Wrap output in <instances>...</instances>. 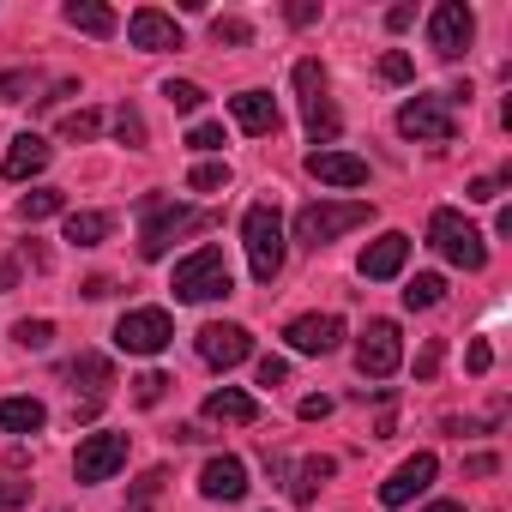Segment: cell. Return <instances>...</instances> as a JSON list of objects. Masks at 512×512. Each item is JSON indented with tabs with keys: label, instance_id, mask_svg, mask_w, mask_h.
<instances>
[{
	"label": "cell",
	"instance_id": "1",
	"mask_svg": "<svg viewBox=\"0 0 512 512\" xmlns=\"http://www.w3.org/2000/svg\"><path fill=\"white\" fill-rule=\"evenodd\" d=\"M241 241H247V266L260 284H272L284 272V217H278V199H260L247 205L241 217Z\"/></svg>",
	"mask_w": 512,
	"mask_h": 512
},
{
	"label": "cell",
	"instance_id": "2",
	"mask_svg": "<svg viewBox=\"0 0 512 512\" xmlns=\"http://www.w3.org/2000/svg\"><path fill=\"white\" fill-rule=\"evenodd\" d=\"M368 217H374V205H362V199H314V205L296 211V241L320 253V247H332L338 235L362 229Z\"/></svg>",
	"mask_w": 512,
	"mask_h": 512
},
{
	"label": "cell",
	"instance_id": "3",
	"mask_svg": "<svg viewBox=\"0 0 512 512\" xmlns=\"http://www.w3.org/2000/svg\"><path fill=\"white\" fill-rule=\"evenodd\" d=\"M139 211H145V229H139V253H145V260H163V253L175 247V235L205 229V217H199L193 205L163 199V193H145V199H139Z\"/></svg>",
	"mask_w": 512,
	"mask_h": 512
},
{
	"label": "cell",
	"instance_id": "4",
	"mask_svg": "<svg viewBox=\"0 0 512 512\" xmlns=\"http://www.w3.org/2000/svg\"><path fill=\"white\" fill-rule=\"evenodd\" d=\"M290 79H296V97H302V121H308V139L326 151L332 139H338V103H332V91H326V67L320 61H296L290 67Z\"/></svg>",
	"mask_w": 512,
	"mask_h": 512
},
{
	"label": "cell",
	"instance_id": "5",
	"mask_svg": "<svg viewBox=\"0 0 512 512\" xmlns=\"http://www.w3.org/2000/svg\"><path fill=\"white\" fill-rule=\"evenodd\" d=\"M175 302H217V296H229L235 290V278H229V260H223V247H199V253H187V260L175 266Z\"/></svg>",
	"mask_w": 512,
	"mask_h": 512
},
{
	"label": "cell",
	"instance_id": "6",
	"mask_svg": "<svg viewBox=\"0 0 512 512\" xmlns=\"http://www.w3.org/2000/svg\"><path fill=\"white\" fill-rule=\"evenodd\" d=\"M428 241L440 247V260H452L458 272H482L488 266V241L476 223H464L458 211H434L428 217Z\"/></svg>",
	"mask_w": 512,
	"mask_h": 512
},
{
	"label": "cell",
	"instance_id": "7",
	"mask_svg": "<svg viewBox=\"0 0 512 512\" xmlns=\"http://www.w3.org/2000/svg\"><path fill=\"white\" fill-rule=\"evenodd\" d=\"M398 133L404 139H428V145H452L458 139V115L446 97H410L398 109Z\"/></svg>",
	"mask_w": 512,
	"mask_h": 512
},
{
	"label": "cell",
	"instance_id": "8",
	"mask_svg": "<svg viewBox=\"0 0 512 512\" xmlns=\"http://www.w3.org/2000/svg\"><path fill=\"white\" fill-rule=\"evenodd\" d=\"M470 37H476V13L464 7V0H440V7L428 13V49L440 61H458L470 49Z\"/></svg>",
	"mask_w": 512,
	"mask_h": 512
},
{
	"label": "cell",
	"instance_id": "9",
	"mask_svg": "<svg viewBox=\"0 0 512 512\" xmlns=\"http://www.w3.org/2000/svg\"><path fill=\"white\" fill-rule=\"evenodd\" d=\"M169 338H175V326H169L163 308H133V314L115 320V344L127 356H157V350H169Z\"/></svg>",
	"mask_w": 512,
	"mask_h": 512
},
{
	"label": "cell",
	"instance_id": "10",
	"mask_svg": "<svg viewBox=\"0 0 512 512\" xmlns=\"http://www.w3.org/2000/svg\"><path fill=\"white\" fill-rule=\"evenodd\" d=\"M398 362H404L398 326H392V320H368V332L356 338V368H362V380H386V374H398Z\"/></svg>",
	"mask_w": 512,
	"mask_h": 512
},
{
	"label": "cell",
	"instance_id": "11",
	"mask_svg": "<svg viewBox=\"0 0 512 512\" xmlns=\"http://www.w3.org/2000/svg\"><path fill=\"white\" fill-rule=\"evenodd\" d=\"M121 464H127V434H91L73 452V476L79 482H109Z\"/></svg>",
	"mask_w": 512,
	"mask_h": 512
},
{
	"label": "cell",
	"instance_id": "12",
	"mask_svg": "<svg viewBox=\"0 0 512 512\" xmlns=\"http://www.w3.org/2000/svg\"><path fill=\"white\" fill-rule=\"evenodd\" d=\"M284 338H290L296 356H332L344 344V320L338 314H302V320L284 326Z\"/></svg>",
	"mask_w": 512,
	"mask_h": 512
},
{
	"label": "cell",
	"instance_id": "13",
	"mask_svg": "<svg viewBox=\"0 0 512 512\" xmlns=\"http://www.w3.org/2000/svg\"><path fill=\"white\" fill-rule=\"evenodd\" d=\"M434 470H440V458H434V452H416V458H404V464H398V470L380 482V506H410L416 494H428Z\"/></svg>",
	"mask_w": 512,
	"mask_h": 512
},
{
	"label": "cell",
	"instance_id": "14",
	"mask_svg": "<svg viewBox=\"0 0 512 512\" xmlns=\"http://www.w3.org/2000/svg\"><path fill=\"white\" fill-rule=\"evenodd\" d=\"M404 260H410V235H404V229H386L380 241H368V247H362V260H356V266H362V278H368V284H386V278H398V272H404Z\"/></svg>",
	"mask_w": 512,
	"mask_h": 512
},
{
	"label": "cell",
	"instance_id": "15",
	"mask_svg": "<svg viewBox=\"0 0 512 512\" xmlns=\"http://www.w3.org/2000/svg\"><path fill=\"white\" fill-rule=\"evenodd\" d=\"M199 356H205L211 368H235V362L253 356V338H247V326H223V320H211V326L199 332Z\"/></svg>",
	"mask_w": 512,
	"mask_h": 512
},
{
	"label": "cell",
	"instance_id": "16",
	"mask_svg": "<svg viewBox=\"0 0 512 512\" xmlns=\"http://www.w3.org/2000/svg\"><path fill=\"white\" fill-rule=\"evenodd\" d=\"M127 37H133V49H145V55L181 49V25H175L169 13H157V7H139V13L127 19Z\"/></svg>",
	"mask_w": 512,
	"mask_h": 512
},
{
	"label": "cell",
	"instance_id": "17",
	"mask_svg": "<svg viewBox=\"0 0 512 512\" xmlns=\"http://www.w3.org/2000/svg\"><path fill=\"white\" fill-rule=\"evenodd\" d=\"M199 494H205V500H241V494H247V464L229 458V452L205 458V470H199Z\"/></svg>",
	"mask_w": 512,
	"mask_h": 512
},
{
	"label": "cell",
	"instance_id": "18",
	"mask_svg": "<svg viewBox=\"0 0 512 512\" xmlns=\"http://www.w3.org/2000/svg\"><path fill=\"white\" fill-rule=\"evenodd\" d=\"M308 175L326 187H368V163L350 151H308Z\"/></svg>",
	"mask_w": 512,
	"mask_h": 512
},
{
	"label": "cell",
	"instance_id": "19",
	"mask_svg": "<svg viewBox=\"0 0 512 512\" xmlns=\"http://www.w3.org/2000/svg\"><path fill=\"white\" fill-rule=\"evenodd\" d=\"M229 115L247 127V133H278V103H272V91H241V97H229Z\"/></svg>",
	"mask_w": 512,
	"mask_h": 512
},
{
	"label": "cell",
	"instance_id": "20",
	"mask_svg": "<svg viewBox=\"0 0 512 512\" xmlns=\"http://www.w3.org/2000/svg\"><path fill=\"white\" fill-rule=\"evenodd\" d=\"M67 380H73V392H85V404H103V392L115 386V368H109L103 356H91V350H85V356H73V362H67Z\"/></svg>",
	"mask_w": 512,
	"mask_h": 512
},
{
	"label": "cell",
	"instance_id": "21",
	"mask_svg": "<svg viewBox=\"0 0 512 512\" xmlns=\"http://www.w3.org/2000/svg\"><path fill=\"white\" fill-rule=\"evenodd\" d=\"M205 422H229V428H247V422H260V404H253L247 392H235V386H217V392L205 398Z\"/></svg>",
	"mask_w": 512,
	"mask_h": 512
},
{
	"label": "cell",
	"instance_id": "22",
	"mask_svg": "<svg viewBox=\"0 0 512 512\" xmlns=\"http://www.w3.org/2000/svg\"><path fill=\"white\" fill-rule=\"evenodd\" d=\"M0 169H7V181H31V175H43V169H49V145H43L37 133H19Z\"/></svg>",
	"mask_w": 512,
	"mask_h": 512
},
{
	"label": "cell",
	"instance_id": "23",
	"mask_svg": "<svg viewBox=\"0 0 512 512\" xmlns=\"http://www.w3.org/2000/svg\"><path fill=\"white\" fill-rule=\"evenodd\" d=\"M61 19H67L73 31H85V37H115V31H121V19L103 7V0H67Z\"/></svg>",
	"mask_w": 512,
	"mask_h": 512
},
{
	"label": "cell",
	"instance_id": "24",
	"mask_svg": "<svg viewBox=\"0 0 512 512\" xmlns=\"http://www.w3.org/2000/svg\"><path fill=\"white\" fill-rule=\"evenodd\" d=\"M332 476H338V458H326V452L302 458V470H296V482H290V500H296V506H308V500H314Z\"/></svg>",
	"mask_w": 512,
	"mask_h": 512
},
{
	"label": "cell",
	"instance_id": "25",
	"mask_svg": "<svg viewBox=\"0 0 512 512\" xmlns=\"http://www.w3.org/2000/svg\"><path fill=\"white\" fill-rule=\"evenodd\" d=\"M43 422H49V410L37 398H7L0 404V428L7 434H43Z\"/></svg>",
	"mask_w": 512,
	"mask_h": 512
},
{
	"label": "cell",
	"instance_id": "26",
	"mask_svg": "<svg viewBox=\"0 0 512 512\" xmlns=\"http://www.w3.org/2000/svg\"><path fill=\"white\" fill-rule=\"evenodd\" d=\"M109 229H115L109 211H67V241L73 247H97V241H109Z\"/></svg>",
	"mask_w": 512,
	"mask_h": 512
},
{
	"label": "cell",
	"instance_id": "27",
	"mask_svg": "<svg viewBox=\"0 0 512 512\" xmlns=\"http://www.w3.org/2000/svg\"><path fill=\"white\" fill-rule=\"evenodd\" d=\"M440 302H446V278H440V272H416V278L404 284V308H410V314L440 308Z\"/></svg>",
	"mask_w": 512,
	"mask_h": 512
},
{
	"label": "cell",
	"instance_id": "28",
	"mask_svg": "<svg viewBox=\"0 0 512 512\" xmlns=\"http://www.w3.org/2000/svg\"><path fill=\"white\" fill-rule=\"evenodd\" d=\"M55 211H67V193H61V187H37V193L19 199V217H25V223H43V217H55Z\"/></svg>",
	"mask_w": 512,
	"mask_h": 512
},
{
	"label": "cell",
	"instance_id": "29",
	"mask_svg": "<svg viewBox=\"0 0 512 512\" xmlns=\"http://www.w3.org/2000/svg\"><path fill=\"white\" fill-rule=\"evenodd\" d=\"M163 482H169V470H163V464H151V470L127 488V512H151V506H157V494H163Z\"/></svg>",
	"mask_w": 512,
	"mask_h": 512
},
{
	"label": "cell",
	"instance_id": "30",
	"mask_svg": "<svg viewBox=\"0 0 512 512\" xmlns=\"http://www.w3.org/2000/svg\"><path fill=\"white\" fill-rule=\"evenodd\" d=\"M97 133H103V115H97V109H79V115L61 121V139H67V145H85V139H97Z\"/></svg>",
	"mask_w": 512,
	"mask_h": 512
},
{
	"label": "cell",
	"instance_id": "31",
	"mask_svg": "<svg viewBox=\"0 0 512 512\" xmlns=\"http://www.w3.org/2000/svg\"><path fill=\"white\" fill-rule=\"evenodd\" d=\"M163 97H169V109H181V115L205 109V91H199L193 79H169V85H163Z\"/></svg>",
	"mask_w": 512,
	"mask_h": 512
},
{
	"label": "cell",
	"instance_id": "32",
	"mask_svg": "<svg viewBox=\"0 0 512 512\" xmlns=\"http://www.w3.org/2000/svg\"><path fill=\"white\" fill-rule=\"evenodd\" d=\"M115 133H121V145L145 151V115H139L133 103H121V109H115Z\"/></svg>",
	"mask_w": 512,
	"mask_h": 512
},
{
	"label": "cell",
	"instance_id": "33",
	"mask_svg": "<svg viewBox=\"0 0 512 512\" xmlns=\"http://www.w3.org/2000/svg\"><path fill=\"white\" fill-rule=\"evenodd\" d=\"M169 386H175V380L151 368V374H139V380H133V404H145V410H151V404H163V392H169Z\"/></svg>",
	"mask_w": 512,
	"mask_h": 512
},
{
	"label": "cell",
	"instance_id": "34",
	"mask_svg": "<svg viewBox=\"0 0 512 512\" xmlns=\"http://www.w3.org/2000/svg\"><path fill=\"white\" fill-rule=\"evenodd\" d=\"M187 187H193V193H217V187H229V163H199V169L187 175Z\"/></svg>",
	"mask_w": 512,
	"mask_h": 512
},
{
	"label": "cell",
	"instance_id": "35",
	"mask_svg": "<svg viewBox=\"0 0 512 512\" xmlns=\"http://www.w3.org/2000/svg\"><path fill=\"white\" fill-rule=\"evenodd\" d=\"M13 338H19L25 350H49V344H55V326H49V320H19Z\"/></svg>",
	"mask_w": 512,
	"mask_h": 512
},
{
	"label": "cell",
	"instance_id": "36",
	"mask_svg": "<svg viewBox=\"0 0 512 512\" xmlns=\"http://www.w3.org/2000/svg\"><path fill=\"white\" fill-rule=\"evenodd\" d=\"M211 37L229 43V49H241V43H253V25L247 19H211Z\"/></svg>",
	"mask_w": 512,
	"mask_h": 512
},
{
	"label": "cell",
	"instance_id": "37",
	"mask_svg": "<svg viewBox=\"0 0 512 512\" xmlns=\"http://www.w3.org/2000/svg\"><path fill=\"white\" fill-rule=\"evenodd\" d=\"M506 181H512V169H506V175H476V181L464 187V199H476V205H488V199H500V187H506Z\"/></svg>",
	"mask_w": 512,
	"mask_h": 512
},
{
	"label": "cell",
	"instance_id": "38",
	"mask_svg": "<svg viewBox=\"0 0 512 512\" xmlns=\"http://www.w3.org/2000/svg\"><path fill=\"white\" fill-rule=\"evenodd\" d=\"M440 362H446V338H428V344H422V356H416V380H434V374H440Z\"/></svg>",
	"mask_w": 512,
	"mask_h": 512
},
{
	"label": "cell",
	"instance_id": "39",
	"mask_svg": "<svg viewBox=\"0 0 512 512\" xmlns=\"http://www.w3.org/2000/svg\"><path fill=\"white\" fill-rule=\"evenodd\" d=\"M410 73H416V67H410V55H404V49H392V55L380 61V79H386V85H410Z\"/></svg>",
	"mask_w": 512,
	"mask_h": 512
},
{
	"label": "cell",
	"instance_id": "40",
	"mask_svg": "<svg viewBox=\"0 0 512 512\" xmlns=\"http://www.w3.org/2000/svg\"><path fill=\"white\" fill-rule=\"evenodd\" d=\"M31 85H37V73H25V67L19 73H0V103H19Z\"/></svg>",
	"mask_w": 512,
	"mask_h": 512
},
{
	"label": "cell",
	"instance_id": "41",
	"mask_svg": "<svg viewBox=\"0 0 512 512\" xmlns=\"http://www.w3.org/2000/svg\"><path fill=\"white\" fill-rule=\"evenodd\" d=\"M187 145H193V151H223V127H217V121H199V127L187 133Z\"/></svg>",
	"mask_w": 512,
	"mask_h": 512
},
{
	"label": "cell",
	"instance_id": "42",
	"mask_svg": "<svg viewBox=\"0 0 512 512\" xmlns=\"http://www.w3.org/2000/svg\"><path fill=\"white\" fill-rule=\"evenodd\" d=\"M31 500V482H19V476H0V512L7 506H25Z\"/></svg>",
	"mask_w": 512,
	"mask_h": 512
},
{
	"label": "cell",
	"instance_id": "43",
	"mask_svg": "<svg viewBox=\"0 0 512 512\" xmlns=\"http://www.w3.org/2000/svg\"><path fill=\"white\" fill-rule=\"evenodd\" d=\"M464 362H470V374H488V368H494V350H488V338H476Z\"/></svg>",
	"mask_w": 512,
	"mask_h": 512
},
{
	"label": "cell",
	"instance_id": "44",
	"mask_svg": "<svg viewBox=\"0 0 512 512\" xmlns=\"http://www.w3.org/2000/svg\"><path fill=\"white\" fill-rule=\"evenodd\" d=\"M326 416H332V398H326V392L302 398V422H326Z\"/></svg>",
	"mask_w": 512,
	"mask_h": 512
},
{
	"label": "cell",
	"instance_id": "45",
	"mask_svg": "<svg viewBox=\"0 0 512 512\" xmlns=\"http://www.w3.org/2000/svg\"><path fill=\"white\" fill-rule=\"evenodd\" d=\"M284 380H290V368H284L278 356H266V362H260V386H284Z\"/></svg>",
	"mask_w": 512,
	"mask_h": 512
},
{
	"label": "cell",
	"instance_id": "46",
	"mask_svg": "<svg viewBox=\"0 0 512 512\" xmlns=\"http://www.w3.org/2000/svg\"><path fill=\"white\" fill-rule=\"evenodd\" d=\"M79 296H91V302H103V296H115V278H85V290Z\"/></svg>",
	"mask_w": 512,
	"mask_h": 512
},
{
	"label": "cell",
	"instance_id": "47",
	"mask_svg": "<svg viewBox=\"0 0 512 512\" xmlns=\"http://www.w3.org/2000/svg\"><path fill=\"white\" fill-rule=\"evenodd\" d=\"M464 470H470V476H494V470H500V458H494V452H476Z\"/></svg>",
	"mask_w": 512,
	"mask_h": 512
},
{
	"label": "cell",
	"instance_id": "48",
	"mask_svg": "<svg viewBox=\"0 0 512 512\" xmlns=\"http://www.w3.org/2000/svg\"><path fill=\"white\" fill-rule=\"evenodd\" d=\"M314 19H320L314 0H296V7H290V25H314Z\"/></svg>",
	"mask_w": 512,
	"mask_h": 512
},
{
	"label": "cell",
	"instance_id": "49",
	"mask_svg": "<svg viewBox=\"0 0 512 512\" xmlns=\"http://www.w3.org/2000/svg\"><path fill=\"white\" fill-rule=\"evenodd\" d=\"M410 19H416V7H392V13H386L392 31H410Z\"/></svg>",
	"mask_w": 512,
	"mask_h": 512
},
{
	"label": "cell",
	"instance_id": "50",
	"mask_svg": "<svg viewBox=\"0 0 512 512\" xmlns=\"http://www.w3.org/2000/svg\"><path fill=\"white\" fill-rule=\"evenodd\" d=\"M19 284V260H0V290H13Z\"/></svg>",
	"mask_w": 512,
	"mask_h": 512
},
{
	"label": "cell",
	"instance_id": "51",
	"mask_svg": "<svg viewBox=\"0 0 512 512\" xmlns=\"http://www.w3.org/2000/svg\"><path fill=\"white\" fill-rule=\"evenodd\" d=\"M428 512H464V506H458V500H434Z\"/></svg>",
	"mask_w": 512,
	"mask_h": 512
}]
</instances>
